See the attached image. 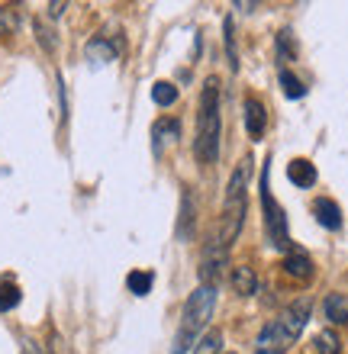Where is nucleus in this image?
<instances>
[{"instance_id": "f257e3e1", "label": "nucleus", "mask_w": 348, "mask_h": 354, "mask_svg": "<svg viewBox=\"0 0 348 354\" xmlns=\"http://www.w3.org/2000/svg\"><path fill=\"white\" fill-rule=\"evenodd\" d=\"M219 136H223V120H219V81L207 77L197 103V136H194V158L200 165H217L219 158Z\"/></svg>"}, {"instance_id": "f03ea898", "label": "nucleus", "mask_w": 348, "mask_h": 354, "mask_svg": "<svg viewBox=\"0 0 348 354\" xmlns=\"http://www.w3.org/2000/svg\"><path fill=\"white\" fill-rule=\"evenodd\" d=\"M213 309H217V287H207L200 283L187 299H184V309H181V328L174 335V348L171 354H187L190 348L200 342V332H207L210 319H213Z\"/></svg>"}, {"instance_id": "7ed1b4c3", "label": "nucleus", "mask_w": 348, "mask_h": 354, "mask_svg": "<svg viewBox=\"0 0 348 354\" xmlns=\"http://www.w3.org/2000/svg\"><path fill=\"white\" fill-rule=\"evenodd\" d=\"M248 165H252V158L235 165L232 177L226 184V194H223V239L219 242L226 248L239 239L245 225V213H248Z\"/></svg>"}, {"instance_id": "20e7f679", "label": "nucleus", "mask_w": 348, "mask_h": 354, "mask_svg": "<svg viewBox=\"0 0 348 354\" xmlns=\"http://www.w3.org/2000/svg\"><path fill=\"white\" fill-rule=\"evenodd\" d=\"M262 209H264V229H268V239L277 252L291 248V239H287V219H284L281 203L271 196L268 190V171H262Z\"/></svg>"}, {"instance_id": "39448f33", "label": "nucleus", "mask_w": 348, "mask_h": 354, "mask_svg": "<svg viewBox=\"0 0 348 354\" xmlns=\"http://www.w3.org/2000/svg\"><path fill=\"white\" fill-rule=\"evenodd\" d=\"M310 309H313V299L300 297V299H293L291 306H284V313L274 319L277 335H281V348H291L293 342L300 338V332L306 328V322H310Z\"/></svg>"}, {"instance_id": "423d86ee", "label": "nucleus", "mask_w": 348, "mask_h": 354, "mask_svg": "<svg viewBox=\"0 0 348 354\" xmlns=\"http://www.w3.org/2000/svg\"><path fill=\"white\" fill-rule=\"evenodd\" d=\"M223 264H226V245L219 242V239H210L207 248H203V268H200V280H203L207 287H217Z\"/></svg>"}, {"instance_id": "0eeeda50", "label": "nucleus", "mask_w": 348, "mask_h": 354, "mask_svg": "<svg viewBox=\"0 0 348 354\" xmlns=\"http://www.w3.org/2000/svg\"><path fill=\"white\" fill-rule=\"evenodd\" d=\"M242 116H245V129H248V136L262 139V136H264V126H268V113H264V103L258 100V97H245Z\"/></svg>"}, {"instance_id": "6e6552de", "label": "nucleus", "mask_w": 348, "mask_h": 354, "mask_svg": "<svg viewBox=\"0 0 348 354\" xmlns=\"http://www.w3.org/2000/svg\"><path fill=\"white\" fill-rule=\"evenodd\" d=\"M313 213H316V219H320L322 229H342V209L336 200H329V196H320L316 203H313Z\"/></svg>"}, {"instance_id": "1a4fd4ad", "label": "nucleus", "mask_w": 348, "mask_h": 354, "mask_svg": "<svg viewBox=\"0 0 348 354\" xmlns=\"http://www.w3.org/2000/svg\"><path fill=\"white\" fill-rule=\"evenodd\" d=\"M284 270H287V277H293V280H310L313 277L310 254H306V252H297V248H293V252L284 258Z\"/></svg>"}, {"instance_id": "9d476101", "label": "nucleus", "mask_w": 348, "mask_h": 354, "mask_svg": "<svg viewBox=\"0 0 348 354\" xmlns=\"http://www.w3.org/2000/svg\"><path fill=\"white\" fill-rule=\"evenodd\" d=\"M287 177H291V184L297 187H313L316 184V168H313V161L306 158H293L287 165Z\"/></svg>"}, {"instance_id": "9b49d317", "label": "nucleus", "mask_w": 348, "mask_h": 354, "mask_svg": "<svg viewBox=\"0 0 348 354\" xmlns=\"http://www.w3.org/2000/svg\"><path fill=\"white\" fill-rule=\"evenodd\" d=\"M232 290L239 293V297H252L255 290H258V274H255L248 264L232 268Z\"/></svg>"}, {"instance_id": "f8f14e48", "label": "nucleus", "mask_w": 348, "mask_h": 354, "mask_svg": "<svg viewBox=\"0 0 348 354\" xmlns=\"http://www.w3.org/2000/svg\"><path fill=\"white\" fill-rule=\"evenodd\" d=\"M322 309H326V319H329L332 326H345L348 322V297L345 293H329L326 303H322Z\"/></svg>"}, {"instance_id": "ddd939ff", "label": "nucleus", "mask_w": 348, "mask_h": 354, "mask_svg": "<svg viewBox=\"0 0 348 354\" xmlns=\"http://www.w3.org/2000/svg\"><path fill=\"white\" fill-rule=\"evenodd\" d=\"M178 120H161L155 122V129H152V139H155V151H165V145H174L178 142Z\"/></svg>"}, {"instance_id": "4468645a", "label": "nucleus", "mask_w": 348, "mask_h": 354, "mask_svg": "<svg viewBox=\"0 0 348 354\" xmlns=\"http://www.w3.org/2000/svg\"><path fill=\"white\" fill-rule=\"evenodd\" d=\"M194 354H223V332H219V328H210L207 335L197 342Z\"/></svg>"}, {"instance_id": "2eb2a0df", "label": "nucleus", "mask_w": 348, "mask_h": 354, "mask_svg": "<svg viewBox=\"0 0 348 354\" xmlns=\"http://www.w3.org/2000/svg\"><path fill=\"white\" fill-rule=\"evenodd\" d=\"M190 223H194V194L184 190V200H181V225H178L181 239H190Z\"/></svg>"}, {"instance_id": "dca6fc26", "label": "nucleus", "mask_w": 348, "mask_h": 354, "mask_svg": "<svg viewBox=\"0 0 348 354\" xmlns=\"http://www.w3.org/2000/svg\"><path fill=\"white\" fill-rule=\"evenodd\" d=\"M316 351L320 354H342V342L336 335V328H322L316 335Z\"/></svg>"}, {"instance_id": "f3484780", "label": "nucleus", "mask_w": 348, "mask_h": 354, "mask_svg": "<svg viewBox=\"0 0 348 354\" xmlns=\"http://www.w3.org/2000/svg\"><path fill=\"white\" fill-rule=\"evenodd\" d=\"M152 100L158 103V106H171V103H178V87L171 84V81H158V84L152 87Z\"/></svg>"}, {"instance_id": "a211bd4d", "label": "nucleus", "mask_w": 348, "mask_h": 354, "mask_svg": "<svg viewBox=\"0 0 348 354\" xmlns=\"http://www.w3.org/2000/svg\"><path fill=\"white\" fill-rule=\"evenodd\" d=\"M152 280L155 277H152L149 270H132L129 277H126V287H129L136 297H145V293L152 290Z\"/></svg>"}, {"instance_id": "6ab92c4d", "label": "nucleus", "mask_w": 348, "mask_h": 354, "mask_svg": "<svg viewBox=\"0 0 348 354\" xmlns=\"http://www.w3.org/2000/svg\"><path fill=\"white\" fill-rule=\"evenodd\" d=\"M281 87H284V93H287V97H291V100H300L303 93H306V87H303V81L297 75H293V71H287V68H284L281 71Z\"/></svg>"}, {"instance_id": "aec40b11", "label": "nucleus", "mask_w": 348, "mask_h": 354, "mask_svg": "<svg viewBox=\"0 0 348 354\" xmlns=\"http://www.w3.org/2000/svg\"><path fill=\"white\" fill-rule=\"evenodd\" d=\"M17 303H19V287L17 283H0V313L17 309Z\"/></svg>"}, {"instance_id": "412c9836", "label": "nucleus", "mask_w": 348, "mask_h": 354, "mask_svg": "<svg viewBox=\"0 0 348 354\" xmlns=\"http://www.w3.org/2000/svg\"><path fill=\"white\" fill-rule=\"evenodd\" d=\"M17 26H19L17 10H13V7H0V39L10 36V32H13Z\"/></svg>"}, {"instance_id": "4be33fe9", "label": "nucleus", "mask_w": 348, "mask_h": 354, "mask_svg": "<svg viewBox=\"0 0 348 354\" xmlns=\"http://www.w3.org/2000/svg\"><path fill=\"white\" fill-rule=\"evenodd\" d=\"M223 29H226V48H229V68H239V55H235V39H232V19H226L223 23Z\"/></svg>"}, {"instance_id": "5701e85b", "label": "nucleus", "mask_w": 348, "mask_h": 354, "mask_svg": "<svg viewBox=\"0 0 348 354\" xmlns=\"http://www.w3.org/2000/svg\"><path fill=\"white\" fill-rule=\"evenodd\" d=\"M19 348H23V354H46V351H42V348H39L29 335H19Z\"/></svg>"}, {"instance_id": "b1692460", "label": "nucleus", "mask_w": 348, "mask_h": 354, "mask_svg": "<svg viewBox=\"0 0 348 354\" xmlns=\"http://www.w3.org/2000/svg\"><path fill=\"white\" fill-rule=\"evenodd\" d=\"M36 29H39V42H42V46L52 52V48H55V42H52V32H48V29H42V26H36Z\"/></svg>"}, {"instance_id": "393cba45", "label": "nucleus", "mask_w": 348, "mask_h": 354, "mask_svg": "<svg viewBox=\"0 0 348 354\" xmlns=\"http://www.w3.org/2000/svg\"><path fill=\"white\" fill-rule=\"evenodd\" d=\"M68 10V3H48V17H62Z\"/></svg>"}, {"instance_id": "a878e982", "label": "nucleus", "mask_w": 348, "mask_h": 354, "mask_svg": "<svg viewBox=\"0 0 348 354\" xmlns=\"http://www.w3.org/2000/svg\"><path fill=\"white\" fill-rule=\"evenodd\" d=\"M258 354H277V351H262V348H258Z\"/></svg>"}]
</instances>
